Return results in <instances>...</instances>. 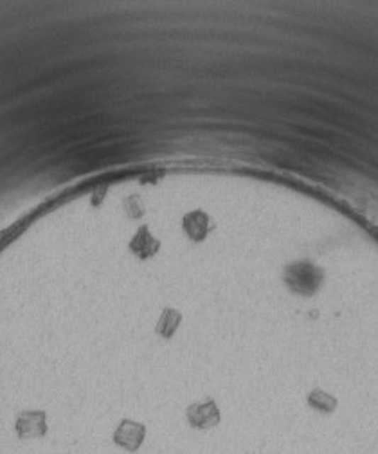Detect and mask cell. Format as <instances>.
<instances>
[{"label":"cell","instance_id":"cell-1","mask_svg":"<svg viewBox=\"0 0 378 454\" xmlns=\"http://www.w3.org/2000/svg\"><path fill=\"white\" fill-rule=\"evenodd\" d=\"M15 431L20 440L42 438V436L47 433L45 413L22 411L15 420Z\"/></svg>","mask_w":378,"mask_h":454},{"label":"cell","instance_id":"cell-2","mask_svg":"<svg viewBox=\"0 0 378 454\" xmlns=\"http://www.w3.org/2000/svg\"><path fill=\"white\" fill-rule=\"evenodd\" d=\"M145 426L143 423L132 422V420H123L121 426L117 427L113 433V442L126 450H137L145 440Z\"/></svg>","mask_w":378,"mask_h":454},{"label":"cell","instance_id":"cell-3","mask_svg":"<svg viewBox=\"0 0 378 454\" xmlns=\"http://www.w3.org/2000/svg\"><path fill=\"white\" fill-rule=\"evenodd\" d=\"M187 420L196 429H209L220 422V411L213 400L204 404H195L187 409Z\"/></svg>","mask_w":378,"mask_h":454},{"label":"cell","instance_id":"cell-4","mask_svg":"<svg viewBox=\"0 0 378 454\" xmlns=\"http://www.w3.org/2000/svg\"><path fill=\"white\" fill-rule=\"evenodd\" d=\"M310 406L319 409V411L330 413L333 407H335V400H333L330 395H326V393L313 392L312 395H310Z\"/></svg>","mask_w":378,"mask_h":454},{"label":"cell","instance_id":"cell-5","mask_svg":"<svg viewBox=\"0 0 378 454\" xmlns=\"http://www.w3.org/2000/svg\"><path fill=\"white\" fill-rule=\"evenodd\" d=\"M179 314L173 312V310H166L162 316V319H160V325H159V332L162 333V336L169 337L173 333V330L177 328V323H179Z\"/></svg>","mask_w":378,"mask_h":454}]
</instances>
